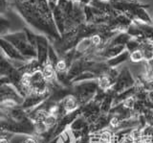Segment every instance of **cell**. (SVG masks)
<instances>
[{"label": "cell", "instance_id": "7", "mask_svg": "<svg viewBox=\"0 0 153 143\" xmlns=\"http://www.w3.org/2000/svg\"><path fill=\"white\" fill-rule=\"evenodd\" d=\"M122 118L118 115H113L110 120L108 121V126L111 127V129H118L122 126Z\"/></svg>", "mask_w": 153, "mask_h": 143}, {"label": "cell", "instance_id": "1", "mask_svg": "<svg viewBox=\"0 0 153 143\" xmlns=\"http://www.w3.org/2000/svg\"><path fill=\"white\" fill-rule=\"evenodd\" d=\"M79 102L76 96H74V95H67L65 96V98L62 101V109L66 114H70L76 112V109L79 108Z\"/></svg>", "mask_w": 153, "mask_h": 143}, {"label": "cell", "instance_id": "6", "mask_svg": "<svg viewBox=\"0 0 153 143\" xmlns=\"http://www.w3.org/2000/svg\"><path fill=\"white\" fill-rule=\"evenodd\" d=\"M129 59L133 63H140L143 59H145V56H143V51L140 49H136L131 51L130 55H129Z\"/></svg>", "mask_w": 153, "mask_h": 143}, {"label": "cell", "instance_id": "5", "mask_svg": "<svg viewBox=\"0 0 153 143\" xmlns=\"http://www.w3.org/2000/svg\"><path fill=\"white\" fill-rule=\"evenodd\" d=\"M136 106V99L134 96H130L129 95L128 97H126V99L122 101V107L126 109H128V111H131Z\"/></svg>", "mask_w": 153, "mask_h": 143}, {"label": "cell", "instance_id": "11", "mask_svg": "<svg viewBox=\"0 0 153 143\" xmlns=\"http://www.w3.org/2000/svg\"><path fill=\"white\" fill-rule=\"evenodd\" d=\"M21 143H38L37 139L36 137H33V136H27L25 138H23V140Z\"/></svg>", "mask_w": 153, "mask_h": 143}, {"label": "cell", "instance_id": "4", "mask_svg": "<svg viewBox=\"0 0 153 143\" xmlns=\"http://www.w3.org/2000/svg\"><path fill=\"white\" fill-rule=\"evenodd\" d=\"M17 101L16 99H13V97L9 96L6 98H2V101H1V106L3 109H13L17 106Z\"/></svg>", "mask_w": 153, "mask_h": 143}, {"label": "cell", "instance_id": "9", "mask_svg": "<svg viewBox=\"0 0 153 143\" xmlns=\"http://www.w3.org/2000/svg\"><path fill=\"white\" fill-rule=\"evenodd\" d=\"M55 68H56V71L57 73H63L66 71L67 69V64H66V61L64 60H59L56 61V64L55 65Z\"/></svg>", "mask_w": 153, "mask_h": 143}, {"label": "cell", "instance_id": "2", "mask_svg": "<svg viewBox=\"0 0 153 143\" xmlns=\"http://www.w3.org/2000/svg\"><path fill=\"white\" fill-rule=\"evenodd\" d=\"M41 72H42L43 77L45 78V80L48 83L54 82V79H56V68H54V66H53L52 64H46Z\"/></svg>", "mask_w": 153, "mask_h": 143}, {"label": "cell", "instance_id": "12", "mask_svg": "<svg viewBox=\"0 0 153 143\" xmlns=\"http://www.w3.org/2000/svg\"><path fill=\"white\" fill-rule=\"evenodd\" d=\"M91 41H92V43L94 45H99L100 43V41H102V39H100V37L98 36V35H95L91 37Z\"/></svg>", "mask_w": 153, "mask_h": 143}, {"label": "cell", "instance_id": "10", "mask_svg": "<svg viewBox=\"0 0 153 143\" xmlns=\"http://www.w3.org/2000/svg\"><path fill=\"white\" fill-rule=\"evenodd\" d=\"M89 143H102L100 131H92V133H89Z\"/></svg>", "mask_w": 153, "mask_h": 143}, {"label": "cell", "instance_id": "3", "mask_svg": "<svg viewBox=\"0 0 153 143\" xmlns=\"http://www.w3.org/2000/svg\"><path fill=\"white\" fill-rule=\"evenodd\" d=\"M112 85H113L112 79L107 74L102 75L98 80V85L102 90H108L112 87Z\"/></svg>", "mask_w": 153, "mask_h": 143}, {"label": "cell", "instance_id": "13", "mask_svg": "<svg viewBox=\"0 0 153 143\" xmlns=\"http://www.w3.org/2000/svg\"><path fill=\"white\" fill-rule=\"evenodd\" d=\"M0 143H11V142H10V140L8 139V138L2 136L1 139H0Z\"/></svg>", "mask_w": 153, "mask_h": 143}, {"label": "cell", "instance_id": "8", "mask_svg": "<svg viewBox=\"0 0 153 143\" xmlns=\"http://www.w3.org/2000/svg\"><path fill=\"white\" fill-rule=\"evenodd\" d=\"M112 135L113 133L110 130H107V129L100 131V141H102V143H109Z\"/></svg>", "mask_w": 153, "mask_h": 143}]
</instances>
